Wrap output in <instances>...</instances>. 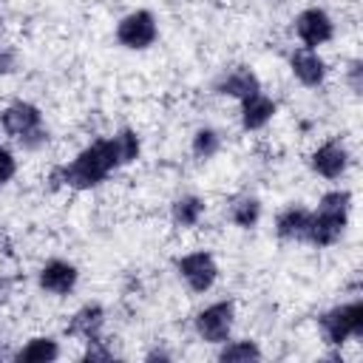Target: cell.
<instances>
[{
  "instance_id": "1",
  "label": "cell",
  "mask_w": 363,
  "mask_h": 363,
  "mask_svg": "<svg viewBox=\"0 0 363 363\" xmlns=\"http://www.w3.org/2000/svg\"><path fill=\"white\" fill-rule=\"evenodd\" d=\"M113 167H116V156H113V147H111V139H108V142H94L91 147H85L74 159V164L62 170V176L71 187H94Z\"/></svg>"
},
{
  "instance_id": "2",
  "label": "cell",
  "mask_w": 363,
  "mask_h": 363,
  "mask_svg": "<svg viewBox=\"0 0 363 363\" xmlns=\"http://www.w3.org/2000/svg\"><path fill=\"white\" fill-rule=\"evenodd\" d=\"M323 335L329 343H343L346 337L363 335V303H346L320 318Z\"/></svg>"
},
{
  "instance_id": "3",
  "label": "cell",
  "mask_w": 363,
  "mask_h": 363,
  "mask_svg": "<svg viewBox=\"0 0 363 363\" xmlns=\"http://www.w3.org/2000/svg\"><path fill=\"white\" fill-rule=\"evenodd\" d=\"M116 37L128 48H145V45H150L156 40V23H153V17L147 11H133L119 23Z\"/></svg>"
},
{
  "instance_id": "4",
  "label": "cell",
  "mask_w": 363,
  "mask_h": 363,
  "mask_svg": "<svg viewBox=\"0 0 363 363\" xmlns=\"http://www.w3.org/2000/svg\"><path fill=\"white\" fill-rule=\"evenodd\" d=\"M230 326H233V303H213V306H207V309L196 318L199 335H201L204 340H210V343L227 340Z\"/></svg>"
},
{
  "instance_id": "5",
  "label": "cell",
  "mask_w": 363,
  "mask_h": 363,
  "mask_svg": "<svg viewBox=\"0 0 363 363\" xmlns=\"http://www.w3.org/2000/svg\"><path fill=\"white\" fill-rule=\"evenodd\" d=\"M179 272L184 275V281L190 284V289L204 292V289L213 286L218 269H216V264H213V258L207 252H193V255H184L179 261Z\"/></svg>"
},
{
  "instance_id": "6",
  "label": "cell",
  "mask_w": 363,
  "mask_h": 363,
  "mask_svg": "<svg viewBox=\"0 0 363 363\" xmlns=\"http://www.w3.org/2000/svg\"><path fill=\"white\" fill-rule=\"evenodd\" d=\"M346 224V213H335V210H318V216H309V227H306V238L315 244H332L337 241V235L343 233Z\"/></svg>"
},
{
  "instance_id": "7",
  "label": "cell",
  "mask_w": 363,
  "mask_h": 363,
  "mask_svg": "<svg viewBox=\"0 0 363 363\" xmlns=\"http://www.w3.org/2000/svg\"><path fill=\"white\" fill-rule=\"evenodd\" d=\"M295 31H298V37L312 48V45H320V43H326V40L332 37V20H329L323 11L309 9V11H303V14L295 20Z\"/></svg>"
},
{
  "instance_id": "8",
  "label": "cell",
  "mask_w": 363,
  "mask_h": 363,
  "mask_svg": "<svg viewBox=\"0 0 363 363\" xmlns=\"http://www.w3.org/2000/svg\"><path fill=\"white\" fill-rule=\"evenodd\" d=\"M3 128L14 136H31L37 128H40V111L34 105H26V102H17L11 108H6L3 113Z\"/></svg>"
},
{
  "instance_id": "9",
  "label": "cell",
  "mask_w": 363,
  "mask_h": 363,
  "mask_svg": "<svg viewBox=\"0 0 363 363\" xmlns=\"http://www.w3.org/2000/svg\"><path fill=\"white\" fill-rule=\"evenodd\" d=\"M40 284L48 289V292H57V295H65L68 289H74L77 284V269L65 261H51L43 267L40 272Z\"/></svg>"
},
{
  "instance_id": "10",
  "label": "cell",
  "mask_w": 363,
  "mask_h": 363,
  "mask_svg": "<svg viewBox=\"0 0 363 363\" xmlns=\"http://www.w3.org/2000/svg\"><path fill=\"white\" fill-rule=\"evenodd\" d=\"M312 167H315L320 176L335 179V176H340V173L346 170V150H343L340 145L329 142V145L318 147V153L312 156Z\"/></svg>"
},
{
  "instance_id": "11",
  "label": "cell",
  "mask_w": 363,
  "mask_h": 363,
  "mask_svg": "<svg viewBox=\"0 0 363 363\" xmlns=\"http://www.w3.org/2000/svg\"><path fill=\"white\" fill-rule=\"evenodd\" d=\"M292 71L303 85H318L323 79V62L312 51H295L292 54Z\"/></svg>"
},
{
  "instance_id": "12",
  "label": "cell",
  "mask_w": 363,
  "mask_h": 363,
  "mask_svg": "<svg viewBox=\"0 0 363 363\" xmlns=\"http://www.w3.org/2000/svg\"><path fill=\"white\" fill-rule=\"evenodd\" d=\"M272 113H275L272 99H267V96H261V94H252V96L244 99V128L255 130V128L267 125Z\"/></svg>"
},
{
  "instance_id": "13",
  "label": "cell",
  "mask_w": 363,
  "mask_h": 363,
  "mask_svg": "<svg viewBox=\"0 0 363 363\" xmlns=\"http://www.w3.org/2000/svg\"><path fill=\"white\" fill-rule=\"evenodd\" d=\"M99 329H102V309H99V306H85L82 312L74 315V320H71V326H68L71 335H82V337L91 340V343H96Z\"/></svg>"
},
{
  "instance_id": "14",
  "label": "cell",
  "mask_w": 363,
  "mask_h": 363,
  "mask_svg": "<svg viewBox=\"0 0 363 363\" xmlns=\"http://www.w3.org/2000/svg\"><path fill=\"white\" fill-rule=\"evenodd\" d=\"M218 88H221V94H233V96L247 99V96L258 94V79H255L247 68H238V71H233L230 77H224V82H221Z\"/></svg>"
},
{
  "instance_id": "15",
  "label": "cell",
  "mask_w": 363,
  "mask_h": 363,
  "mask_svg": "<svg viewBox=\"0 0 363 363\" xmlns=\"http://www.w3.org/2000/svg\"><path fill=\"white\" fill-rule=\"evenodd\" d=\"M57 343L54 340H48V337H34V340H28V346H23L20 352H17V360L23 363H45V360H54L57 357Z\"/></svg>"
},
{
  "instance_id": "16",
  "label": "cell",
  "mask_w": 363,
  "mask_h": 363,
  "mask_svg": "<svg viewBox=\"0 0 363 363\" xmlns=\"http://www.w3.org/2000/svg\"><path fill=\"white\" fill-rule=\"evenodd\" d=\"M306 227H309V213L306 210H286L278 218V233L284 238H306Z\"/></svg>"
},
{
  "instance_id": "17",
  "label": "cell",
  "mask_w": 363,
  "mask_h": 363,
  "mask_svg": "<svg viewBox=\"0 0 363 363\" xmlns=\"http://www.w3.org/2000/svg\"><path fill=\"white\" fill-rule=\"evenodd\" d=\"M111 147H113V156H116V164H125V162H133L136 153H139V139L130 133V130H122L111 139Z\"/></svg>"
},
{
  "instance_id": "18",
  "label": "cell",
  "mask_w": 363,
  "mask_h": 363,
  "mask_svg": "<svg viewBox=\"0 0 363 363\" xmlns=\"http://www.w3.org/2000/svg\"><path fill=\"white\" fill-rule=\"evenodd\" d=\"M201 213H204V204H201L199 199H193V196L179 199V201L173 204V218H176V224H182V227L196 224V221L201 218Z\"/></svg>"
},
{
  "instance_id": "19",
  "label": "cell",
  "mask_w": 363,
  "mask_h": 363,
  "mask_svg": "<svg viewBox=\"0 0 363 363\" xmlns=\"http://www.w3.org/2000/svg\"><path fill=\"white\" fill-rule=\"evenodd\" d=\"M255 357H261V352H258V346L250 343V340L230 343V346H224V352H221V360H255Z\"/></svg>"
},
{
  "instance_id": "20",
  "label": "cell",
  "mask_w": 363,
  "mask_h": 363,
  "mask_svg": "<svg viewBox=\"0 0 363 363\" xmlns=\"http://www.w3.org/2000/svg\"><path fill=\"white\" fill-rule=\"evenodd\" d=\"M233 221H235L238 227H252V224L258 221V201H252V199L238 201V204L233 207Z\"/></svg>"
},
{
  "instance_id": "21",
  "label": "cell",
  "mask_w": 363,
  "mask_h": 363,
  "mask_svg": "<svg viewBox=\"0 0 363 363\" xmlns=\"http://www.w3.org/2000/svg\"><path fill=\"white\" fill-rule=\"evenodd\" d=\"M193 150H196L199 159H210L218 150V136L213 130H199L196 133V142H193Z\"/></svg>"
},
{
  "instance_id": "22",
  "label": "cell",
  "mask_w": 363,
  "mask_h": 363,
  "mask_svg": "<svg viewBox=\"0 0 363 363\" xmlns=\"http://www.w3.org/2000/svg\"><path fill=\"white\" fill-rule=\"evenodd\" d=\"M11 173H14V159H11V153H9V150H0V184H3V182H9V179H11Z\"/></svg>"
}]
</instances>
